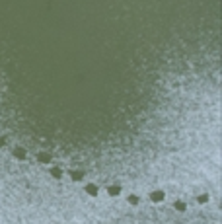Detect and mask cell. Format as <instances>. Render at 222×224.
Here are the masks:
<instances>
[{
    "mask_svg": "<svg viewBox=\"0 0 222 224\" xmlns=\"http://www.w3.org/2000/svg\"><path fill=\"white\" fill-rule=\"evenodd\" d=\"M76 224H220V210L205 197L170 189L103 207Z\"/></svg>",
    "mask_w": 222,
    "mask_h": 224,
    "instance_id": "cell-1",
    "label": "cell"
}]
</instances>
